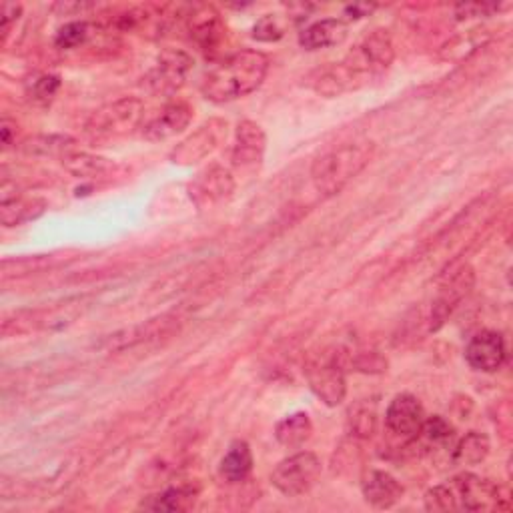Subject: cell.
<instances>
[{
	"instance_id": "cell-15",
	"label": "cell",
	"mask_w": 513,
	"mask_h": 513,
	"mask_svg": "<svg viewBox=\"0 0 513 513\" xmlns=\"http://www.w3.org/2000/svg\"><path fill=\"white\" fill-rule=\"evenodd\" d=\"M47 211V201L39 197H25L21 193H11L9 189H0V221L5 227L25 225L39 219Z\"/></svg>"
},
{
	"instance_id": "cell-2",
	"label": "cell",
	"mask_w": 513,
	"mask_h": 513,
	"mask_svg": "<svg viewBox=\"0 0 513 513\" xmlns=\"http://www.w3.org/2000/svg\"><path fill=\"white\" fill-rule=\"evenodd\" d=\"M395 49L391 37L385 31H375L367 35L337 67L325 71L317 81V91L329 97L341 95L353 89L355 81L363 77H375L387 71L393 63Z\"/></svg>"
},
{
	"instance_id": "cell-30",
	"label": "cell",
	"mask_w": 513,
	"mask_h": 513,
	"mask_svg": "<svg viewBox=\"0 0 513 513\" xmlns=\"http://www.w3.org/2000/svg\"><path fill=\"white\" fill-rule=\"evenodd\" d=\"M283 37H285V25L281 23L279 17H273V15L263 17L253 27V39H257L261 43H275Z\"/></svg>"
},
{
	"instance_id": "cell-22",
	"label": "cell",
	"mask_w": 513,
	"mask_h": 513,
	"mask_svg": "<svg viewBox=\"0 0 513 513\" xmlns=\"http://www.w3.org/2000/svg\"><path fill=\"white\" fill-rule=\"evenodd\" d=\"M313 433V423L309 419L307 413L299 411L293 415H287L285 419H281L275 427V437L281 445L293 449V447H301Z\"/></svg>"
},
{
	"instance_id": "cell-13",
	"label": "cell",
	"mask_w": 513,
	"mask_h": 513,
	"mask_svg": "<svg viewBox=\"0 0 513 513\" xmlns=\"http://www.w3.org/2000/svg\"><path fill=\"white\" fill-rule=\"evenodd\" d=\"M267 137L263 129L253 121H243L237 127L235 147H233V165L241 171L255 169L263 163Z\"/></svg>"
},
{
	"instance_id": "cell-7",
	"label": "cell",
	"mask_w": 513,
	"mask_h": 513,
	"mask_svg": "<svg viewBox=\"0 0 513 513\" xmlns=\"http://www.w3.org/2000/svg\"><path fill=\"white\" fill-rule=\"evenodd\" d=\"M193 67V59L183 51H165L159 57L157 67L147 77V85L157 95H171L185 85V79Z\"/></svg>"
},
{
	"instance_id": "cell-1",
	"label": "cell",
	"mask_w": 513,
	"mask_h": 513,
	"mask_svg": "<svg viewBox=\"0 0 513 513\" xmlns=\"http://www.w3.org/2000/svg\"><path fill=\"white\" fill-rule=\"evenodd\" d=\"M269 73V59L259 51H239L215 67L203 81L201 93L213 103H229L257 91Z\"/></svg>"
},
{
	"instance_id": "cell-5",
	"label": "cell",
	"mask_w": 513,
	"mask_h": 513,
	"mask_svg": "<svg viewBox=\"0 0 513 513\" xmlns=\"http://www.w3.org/2000/svg\"><path fill=\"white\" fill-rule=\"evenodd\" d=\"M321 475V461L311 451H299L283 459L271 473V483L289 497L307 493Z\"/></svg>"
},
{
	"instance_id": "cell-10",
	"label": "cell",
	"mask_w": 513,
	"mask_h": 513,
	"mask_svg": "<svg viewBox=\"0 0 513 513\" xmlns=\"http://www.w3.org/2000/svg\"><path fill=\"white\" fill-rule=\"evenodd\" d=\"M505 355V341L497 331H481L465 347V361L481 373L497 371L505 363Z\"/></svg>"
},
{
	"instance_id": "cell-9",
	"label": "cell",
	"mask_w": 513,
	"mask_h": 513,
	"mask_svg": "<svg viewBox=\"0 0 513 513\" xmlns=\"http://www.w3.org/2000/svg\"><path fill=\"white\" fill-rule=\"evenodd\" d=\"M423 421H425V409L419 403V399L409 393L397 395L385 411L387 429L407 441L419 437Z\"/></svg>"
},
{
	"instance_id": "cell-17",
	"label": "cell",
	"mask_w": 513,
	"mask_h": 513,
	"mask_svg": "<svg viewBox=\"0 0 513 513\" xmlns=\"http://www.w3.org/2000/svg\"><path fill=\"white\" fill-rule=\"evenodd\" d=\"M193 121V109L183 103H171L167 105L159 117H155L147 127H145V137L149 141H167L179 133H183Z\"/></svg>"
},
{
	"instance_id": "cell-19",
	"label": "cell",
	"mask_w": 513,
	"mask_h": 513,
	"mask_svg": "<svg viewBox=\"0 0 513 513\" xmlns=\"http://www.w3.org/2000/svg\"><path fill=\"white\" fill-rule=\"evenodd\" d=\"M347 23L341 19H325L319 23H313L311 27H307L301 37L299 43L303 49L307 51H319V49H329V47H337L347 39Z\"/></svg>"
},
{
	"instance_id": "cell-4",
	"label": "cell",
	"mask_w": 513,
	"mask_h": 513,
	"mask_svg": "<svg viewBox=\"0 0 513 513\" xmlns=\"http://www.w3.org/2000/svg\"><path fill=\"white\" fill-rule=\"evenodd\" d=\"M143 113H145V105L141 99L125 97L95 111L87 121L85 131L97 139L127 135L139 127Z\"/></svg>"
},
{
	"instance_id": "cell-25",
	"label": "cell",
	"mask_w": 513,
	"mask_h": 513,
	"mask_svg": "<svg viewBox=\"0 0 513 513\" xmlns=\"http://www.w3.org/2000/svg\"><path fill=\"white\" fill-rule=\"evenodd\" d=\"M191 503H193L191 491L167 489V491L151 497L149 501H143L141 507L151 509V511H183V509H189Z\"/></svg>"
},
{
	"instance_id": "cell-32",
	"label": "cell",
	"mask_w": 513,
	"mask_h": 513,
	"mask_svg": "<svg viewBox=\"0 0 513 513\" xmlns=\"http://www.w3.org/2000/svg\"><path fill=\"white\" fill-rule=\"evenodd\" d=\"M61 89V77L57 75H45L35 85V99L39 101H51L57 91Z\"/></svg>"
},
{
	"instance_id": "cell-6",
	"label": "cell",
	"mask_w": 513,
	"mask_h": 513,
	"mask_svg": "<svg viewBox=\"0 0 513 513\" xmlns=\"http://www.w3.org/2000/svg\"><path fill=\"white\" fill-rule=\"evenodd\" d=\"M451 485L459 499V507L465 511L509 509V497L491 479L473 473H463L451 479Z\"/></svg>"
},
{
	"instance_id": "cell-31",
	"label": "cell",
	"mask_w": 513,
	"mask_h": 513,
	"mask_svg": "<svg viewBox=\"0 0 513 513\" xmlns=\"http://www.w3.org/2000/svg\"><path fill=\"white\" fill-rule=\"evenodd\" d=\"M351 427L355 431V435L361 437H369L375 431V423H377V415L373 409L367 407H359L355 411H351Z\"/></svg>"
},
{
	"instance_id": "cell-33",
	"label": "cell",
	"mask_w": 513,
	"mask_h": 513,
	"mask_svg": "<svg viewBox=\"0 0 513 513\" xmlns=\"http://www.w3.org/2000/svg\"><path fill=\"white\" fill-rule=\"evenodd\" d=\"M21 13H23L21 5H15V3H5L3 5V13H0V17H3V37L9 35L13 23L19 21Z\"/></svg>"
},
{
	"instance_id": "cell-27",
	"label": "cell",
	"mask_w": 513,
	"mask_h": 513,
	"mask_svg": "<svg viewBox=\"0 0 513 513\" xmlns=\"http://www.w3.org/2000/svg\"><path fill=\"white\" fill-rule=\"evenodd\" d=\"M425 507L429 511H457V509H461L451 481L445 483V485H437V487L429 489L425 493Z\"/></svg>"
},
{
	"instance_id": "cell-35",
	"label": "cell",
	"mask_w": 513,
	"mask_h": 513,
	"mask_svg": "<svg viewBox=\"0 0 513 513\" xmlns=\"http://www.w3.org/2000/svg\"><path fill=\"white\" fill-rule=\"evenodd\" d=\"M373 11V7H361V5H355V7H347V13H351V15H357L355 19H361V17H365L367 13H371Z\"/></svg>"
},
{
	"instance_id": "cell-11",
	"label": "cell",
	"mask_w": 513,
	"mask_h": 513,
	"mask_svg": "<svg viewBox=\"0 0 513 513\" xmlns=\"http://www.w3.org/2000/svg\"><path fill=\"white\" fill-rule=\"evenodd\" d=\"M233 191H235L233 175L223 167H211V169L199 173L197 179L189 187L191 199L201 209L213 207V205L229 199Z\"/></svg>"
},
{
	"instance_id": "cell-16",
	"label": "cell",
	"mask_w": 513,
	"mask_h": 513,
	"mask_svg": "<svg viewBox=\"0 0 513 513\" xmlns=\"http://www.w3.org/2000/svg\"><path fill=\"white\" fill-rule=\"evenodd\" d=\"M189 31L191 39L203 49L213 51L225 39V23L215 7L199 5L189 15Z\"/></svg>"
},
{
	"instance_id": "cell-34",
	"label": "cell",
	"mask_w": 513,
	"mask_h": 513,
	"mask_svg": "<svg viewBox=\"0 0 513 513\" xmlns=\"http://www.w3.org/2000/svg\"><path fill=\"white\" fill-rule=\"evenodd\" d=\"M13 129H17V123H13L11 119H3V123H0V133H3V145H5V147L11 145Z\"/></svg>"
},
{
	"instance_id": "cell-26",
	"label": "cell",
	"mask_w": 513,
	"mask_h": 513,
	"mask_svg": "<svg viewBox=\"0 0 513 513\" xmlns=\"http://www.w3.org/2000/svg\"><path fill=\"white\" fill-rule=\"evenodd\" d=\"M57 257L55 255H35V257H23L15 261H5L3 263V275L5 277H23L31 273L45 271L53 265Z\"/></svg>"
},
{
	"instance_id": "cell-20",
	"label": "cell",
	"mask_w": 513,
	"mask_h": 513,
	"mask_svg": "<svg viewBox=\"0 0 513 513\" xmlns=\"http://www.w3.org/2000/svg\"><path fill=\"white\" fill-rule=\"evenodd\" d=\"M253 469V453L245 441H235L221 459V475L229 483H241Z\"/></svg>"
},
{
	"instance_id": "cell-21",
	"label": "cell",
	"mask_w": 513,
	"mask_h": 513,
	"mask_svg": "<svg viewBox=\"0 0 513 513\" xmlns=\"http://www.w3.org/2000/svg\"><path fill=\"white\" fill-rule=\"evenodd\" d=\"M77 141L63 135H37L27 141H23L21 151L33 157H69L75 153Z\"/></svg>"
},
{
	"instance_id": "cell-24",
	"label": "cell",
	"mask_w": 513,
	"mask_h": 513,
	"mask_svg": "<svg viewBox=\"0 0 513 513\" xmlns=\"http://www.w3.org/2000/svg\"><path fill=\"white\" fill-rule=\"evenodd\" d=\"M63 165L69 173H73L75 177H83V179L101 177L111 167V163L107 159L93 157V155H87V153H77V151L71 153L69 157H65Z\"/></svg>"
},
{
	"instance_id": "cell-3",
	"label": "cell",
	"mask_w": 513,
	"mask_h": 513,
	"mask_svg": "<svg viewBox=\"0 0 513 513\" xmlns=\"http://www.w3.org/2000/svg\"><path fill=\"white\" fill-rule=\"evenodd\" d=\"M373 151L371 143H347L317 159L311 169L317 191L325 197L341 193L369 165Z\"/></svg>"
},
{
	"instance_id": "cell-8",
	"label": "cell",
	"mask_w": 513,
	"mask_h": 513,
	"mask_svg": "<svg viewBox=\"0 0 513 513\" xmlns=\"http://www.w3.org/2000/svg\"><path fill=\"white\" fill-rule=\"evenodd\" d=\"M227 123L223 121H209L203 127H199L191 137H187L183 143H179L173 153H171V161L177 165H193L203 161L207 155H211L223 135H225Z\"/></svg>"
},
{
	"instance_id": "cell-23",
	"label": "cell",
	"mask_w": 513,
	"mask_h": 513,
	"mask_svg": "<svg viewBox=\"0 0 513 513\" xmlns=\"http://www.w3.org/2000/svg\"><path fill=\"white\" fill-rule=\"evenodd\" d=\"M491 443L485 433L471 431L457 441L453 447V461L457 465H477L489 455Z\"/></svg>"
},
{
	"instance_id": "cell-14",
	"label": "cell",
	"mask_w": 513,
	"mask_h": 513,
	"mask_svg": "<svg viewBox=\"0 0 513 513\" xmlns=\"http://www.w3.org/2000/svg\"><path fill=\"white\" fill-rule=\"evenodd\" d=\"M473 281H475V277L469 267H463L459 273H455L451 277V281L441 289V293L433 301L429 331H437L447 321V317L453 313V309L459 305V301L471 291Z\"/></svg>"
},
{
	"instance_id": "cell-18",
	"label": "cell",
	"mask_w": 513,
	"mask_h": 513,
	"mask_svg": "<svg viewBox=\"0 0 513 513\" xmlns=\"http://www.w3.org/2000/svg\"><path fill=\"white\" fill-rule=\"evenodd\" d=\"M363 497L377 509H389L403 497V485L387 471L371 469L361 481Z\"/></svg>"
},
{
	"instance_id": "cell-29",
	"label": "cell",
	"mask_w": 513,
	"mask_h": 513,
	"mask_svg": "<svg viewBox=\"0 0 513 513\" xmlns=\"http://www.w3.org/2000/svg\"><path fill=\"white\" fill-rule=\"evenodd\" d=\"M91 37V27L87 23H69L65 25L59 33H57V39H55V45L59 49H77L81 47L87 39Z\"/></svg>"
},
{
	"instance_id": "cell-12",
	"label": "cell",
	"mask_w": 513,
	"mask_h": 513,
	"mask_svg": "<svg viewBox=\"0 0 513 513\" xmlns=\"http://www.w3.org/2000/svg\"><path fill=\"white\" fill-rule=\"evenodd\" d=\"M307 379L313 393L323 403H327L329 407H337L339 403H343L347 395V381H345L343 369L337 363L325 361V363L313 365L307 371Z\"/></svg>"
},
{
	"instance_id": "cell-28",
	"label": "cell",
	"mask_w": 513,
	"mask_h": 513,
	"mask_svg": "<svg viewBox=\"0 0 513 513\" xmlns=\"http://www.w3.org/2000/svg\"><path fill=\"white\" fill-rule=\"evenodd\" d=\"M453 433H455L453 425L445 417L433 415V417H425L419 435H423L429 443L447 445L453 439Z\"/></svg>"
}]
</instances>
